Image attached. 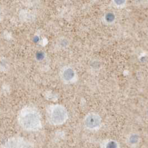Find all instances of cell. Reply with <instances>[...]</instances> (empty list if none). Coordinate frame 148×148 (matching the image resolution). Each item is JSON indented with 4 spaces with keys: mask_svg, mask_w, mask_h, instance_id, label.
Segmentation results:
<instances>
[{
    "mask_svg": "<svg viewBox=\"0 0 148 148\" xmlns=\"http://www.w3.org/2000/svg\"><path fill=\"white\" fill-rule=\"evenodd\" d=\"M105 18L106 21L108 22H112L115 19V16L111 13H109L106 15Z\"/></svg>",
    "mask_w": 148,
    "mask_h": 148,
    "instance_id": "cell-6",
    "label": "cell"
},
{
    "mask_svg": "<svg viewBox=\"0 0 148 148\" xmlns=\"http://www.w3.org/2000/svg\"><path fill=\"white\" fill-rule=\"evenodd\" d=\"M18 122L22 129L29 132L38 130L41 127V119L39 112L33 108H26L21 112Z\"/></svg>",
    "mask_w": 148,
    "mask_h": 148,
    "instance_id": "cell-1",
    "label": "cell"
},
{
    "mask_svg": "<svg viewBox=\"0 0 148 148\" xmlns=\"http://www.w3.org/2000/svg\"><path fill=\"white\" fill-rule=\"evenodd\" d=\"M101 124V119L95 114H90L85 119V125L90 129H95Z\"/></svg>",
    "mask_w": 148,
    "mask_h": 148,
    "instance_id": "cell-4",
    "label": "cell"
},
{
    "mask_svg": "<svg viewBox=\"0 0 148 148\" xmlns=\"http://www.w3.org/2000/svg\"><path fill=\"white\" fill-rule=\"evenodd\" d=\"M32 148V145H31V146H30V147H28V148Z\"/></svg>",
    "mask_w": 148,
    "mask_h": 148,
    "instance_id": "cell-8",
    "label": "cell"
},
{
    "mask_svg": "<svg viewBox=\"0 0 148 148\" xmlns=\"http://www.w3.org/2000/svg\"><path fill=\"white\" fill-rule=\"evenodd\" d=\"M47 116L51 124L61 125L66 121L68 114L66 109L60 105L50 106L47 111Z\"/></svg>",
    "mask_w": 148,
    "mask_h": 148,
    "instance_id": "cell-2",
    "label": "cell"
},
{
    "mask_svg": "<svg viewBox=\"0 0 148 148\" xmlns=\"http://www.w3.org/2000/svg\"><path fill=\"white\" fill-rule=\"evenodd\" d=\"M31 145L30 143L23 138L14 136L5 141L1 148H27Z\"/></svg>",
    "mask_w": 148,
    "mask_h": 148,
    "instance_id": "cell-3",
    "label": "cell"
},
{
    "mask_svg": "<svg viewBox=\"0 0 148 148\" xmlns=\"http://www.w3.org/2000/svg\"><path fill=\"white\" fill-rule=\"evenodd\" d=\"M36 58L38 60H42L44 58V54L42 52H38L36 55Z\"/></svg>",
    "mask_w": 148,
    "mask_h": 148,
    "instance_id": "cell-7",
    "label": "cell"
},
{
    "mask_svg": "<svg viewBox=\"0 0 148 148\" xmlns=\"http://www.w3.org/2000/svg\"><path fill=\"white\" fill-rule=\"evenodd\" d=\"M75 71L71 68L68 67L64 70L62 72V77L64 80L66 82L71 81L75 76Z\"/></svg>",
    "mask_w": 148,
    "mask_h": 148,
    "instance_id": "cell-5",
    "label": "cell"
}]
</instances>
